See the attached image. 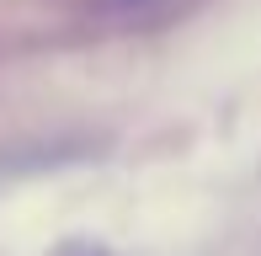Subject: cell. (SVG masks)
<instances>
[{
    "label": "cell",
    "instance_id": "obj_1",
    "mask_svg": "<svg viewBox=\"0 0 261 256\" xmlns=\"http://www.w3.org/2000/svg\"><path fill=\"white\" fill-rule=\"evenodd\" d=\"M54 256H107V251H101V246H91V240H64Z\"/></svg>",
    "mask_w": 261,
    "mask_h": 256
}]
</instances>
